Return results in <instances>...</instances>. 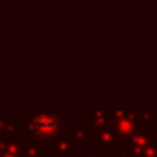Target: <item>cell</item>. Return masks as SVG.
<instances>
[{
  "label": "cell",
  "instance_id": "1",
  "mask_svg": "<svg viewBox=\"0 0 157 157\" xmlns=\"http://www.w3.org/2000/svg\"><path fill=\"white\" fill-rule=\"evenodd\" d=\"M60 119L56 113H38L30 119V129L40 137H52L58 133Z\"/></svg>",
  "mask_w": 157,
  "mask_h": 157
}]
</instances>
